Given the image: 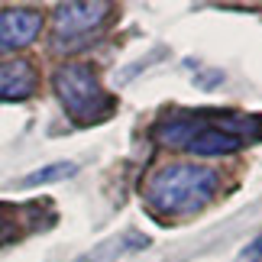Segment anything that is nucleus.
<instances>
[{"instance_id": "6", "label": "nucleus", "mask_w": 262, "mask_h": 262, "mask_svg": "<svg viewBox=\"0 0 262 262\" xmlns=\"http://www.w3.org/2000/svg\"><path fill=\"white\" fill-rule=\"evenodd\" d=\"M243 146V139L236 133H230L224 126H201L194 136H191L188 149L194 156H204V159H214V156H230Z\"/></svg>"}, {"instance_id": "4", "label": "nucleus", "mask_w": 262, "mask_h": 262, "mask_svg": "<svg viewBox=\"0 0 262 262\" xmlns=\"http://www.w3.org/2000/svg\"><path fill=\"white\" fill-rule=\"evenodd\" d=\"M42 33V13L29 7H10L0 10V58L26 49L36 42V36Z\"/></svg>"}, {"instance_id": "1", "label": "nucleus", "mask_w": 262, "mask_h": 262, "mask_svg": "<svg viewBox=\"0 0 262 262\" xmlns=\"http://www.w3.org/2000/svg\"><path fill=\"white\" fill-rule=\"evenodd\" d=\"M220 188L217 168L191 165V162H172L149 175L143 198L152 214L159 217H188L210 204V198Z\"/></svg>"}, {"instance_id": "7", "label": "nucleus", "mask_w": 262, "mask_h": 262, "mask_svg": "<svg viewBox=\"0 0 262 262\" xmlns=\"http://www.w3.org/2000/svg\"><path fill=\"white\" fill-rule=\"evenodd\" d=\"M198 129H201L198 120H159L152 126V139L165 149H188Z\"/></svg>"}, {"instance_id": "10", "label": "nucleus", "mask_w": 262, "mask_h": 262, "mask_svg": "<svg viewBox=\"0 0 262 262\" xmlns=\"http://www.w3.org/2000/svg\"><path fill=\"white\" fill-rule=\"evenodd\" d=\"M78 262H94V256H81V259H78Z\"/></svg>"}, {"instance_id": "9", "label": "nucleus", "mask_w": 262, "mask_h": 262, "mask_svg": "<svg viewBox=\"0 0 262 262\" xmlns=\"http://www.w3.org/2000/svg\"><path fill=\"white\" fill-rule=\"evenodd\" d=\"M249 253H253V256H262V236L256 239V243H253V246H249Z\"/></svg>"}, {"instance_id": "5", "label": "nucleus", "mask_w": 262, "mask_h": 262, "mask_svg": "<svg viewBox=\"0 0 262 262\" xmlns=\"http://www.w3.org/2000/svg\"><path fill=\"white\" fill-rule=\"evenodd\" d=\"M39 84L36 68L26 58H13V62H0V104H13V100L33 97Z\"/></svg>"}, {"instance_id": "3", "label": "nucleus", "mask_w": 262, "mask_h": 262, "mask_svg": "<svg viewBox=\"0 0 262 262\" xmlns=\"http://www.w3.org/2000/svg\"><path fill=\"white\" fill-rule=\"evenodd\" d=\"M114 7L104 0H84V4H58L55 7V49H75L81 39H91L100 26H107Z\"/></svg>"}, {"instance_id": "2", "label": "nucleus", "mask_w": 262, "mask_h": 262, "mask_svg": "<svg viewBox=\"0 0 262 262\" xmlns=\"http://www.w3.org/2000/svg\"><path fill=\"white\" fill-rule=\"evenodd\" d=\"M55 97L78 123H100L114 114V97L100 88V78L84 62H65L52 75Z\"/></svg>"}, {"instance_id": "8", "label": "nucleus", "mask_w": 262, "mask_h": 262, "mask_svg": "<svg viewBox=\"0 0 262 262\" xmlns=\"http://www.w3.org/2000/svg\"><path fill=\"white\" fill-rule=\"evenodd\" d=\"M75 175V162H52L46 168H39V172L26 175L19 181V188H39V185H49V181H62V178H72Z\"/></svg>"}]
</instances>
